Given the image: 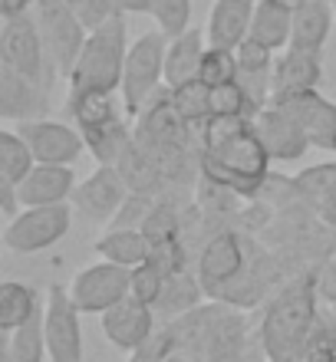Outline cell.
Instances as JSON below:
<instances>
[{
	"mask_svg": "<svg viewBox=\"0 0 336 362\" xmlns=\"http://www.w3.org/2000/svg\"><path fill=\"white\" fill-rule=\"evenodd\" d=\"M204 175L214 185L238 191L244 198L257 194L270 172V152L260 142L254 119L241 115H212L202 125Z\"/></svg>",
	"mask_w": 336,
	"mask_h": 362,
	"instance_id": "obj_1",
	"label": "cell"
},
{
	"mask_svg": "<svg viewBox=\"0 0 336 362\" xmlns=\"http://www.w3.org/2000/svg\"><path fill=\"white\" fill-rule=\"evenodd\" d=\"M317 296V276H303L267 303L257 339L267 362H303V349L320 316Z\"/></svg>",
	"mask_w": 336,
	"mask_h": 362,
	"instance_id": "obj_2",
	"label": "cell"
},
{
	"mask_svg": "<svg viewBox=\"0 0 336 362\" xmlns=\"http://www.w3.org/2000/svg\"><path fill=\"white\" fill-rule=\"evenodd\" d=\"M125 57H129L125 17L115 13L109 23H103L86 37V47L69 73V93H115V89H122Z\"/></svg>",
	"mask_w": 336,
	"mask_h": 362,
	"instance_id": "obj_3",
	"label": "cell"
},
{
	"mask_svg": "<svg viewBox=\"0 0 336 362\" xmlns=\"http://www.w3.org/2000/svg\"><path fill=\"white\" fill-rule=\"evenodd\" d=\"M165 49H168V37L158 27L132 40L122 73V103L129 115L142 112L158 83H165Z\"/></svg>",
	"mask_w": 336,
	"mask_h": 362,
	"instance_id": "obj_4",
	"label": "cell"
},
{
	"mask_svg": "<svg viewBox=\"0 0 336 362\" xmlns=\"http://www.w3.org/2000/svg\"><path fill=\"white\" fill-rule=\"evenodd\" d=\"M37 27L40 37H43V47H47L50 63L57 66L59 76L69 79L79 53L86 47L89 30L59 0H37Z\"/></svg>",
	"mask_w": 336,
	"mask_h": 362,
	"instance_id": "obj_5",
	"label": "cell"
},
{
	"mask_svg": "<svg viewBox=\"0 0 336 362\" xmlns=\"http://www.w3.org/2000/svg\"><path fill=\"white\" fill-rule=\"evenodd\" d=\"M73 224V204H43V208H23L7 224L4 240L17 254H40L53 247L69 234Z\"/></svg>",
	"mask_w": 336,
	"mask_h": 362,
	"instance_id": "obj_6",
	"label": "cell"
},
{
	"mask_svg": "<svg viewBox=\"0 0 336 362\" xmlns=\"http://www.w3.org/2000/svg\"><path fill=\"white\" fill-rule=\"evenodd\" d=\"M69 296L83 313H106L112 306L132 296V270L99 260L93 267L76 270V276L69 280Z\"/></svg>",
	"mask_w": 336,
	"mask_h": 362,
	"instance_id": "obj_7",
	"label": "cell"
},
{
	"mask_svg": "<svg viewBox=\"0 0 336 362\" xmlns=\"http://www.w3.org/2000/svg\"><path fill=\"white\" fill-rule=\"evenodd\" d=\"M0 66L13 69L30 83H43L47 69H57L47 57L43 37H40L37 20L23 13V17L4 20V33H0Z\"/></svg>",
	"mask_w": 336,
	"mask_h": 362,
	"instance_id": "obj_8",
	"label": "cell"
},
{
	"mask_svg": "<svg viewBox=\"0 0 336 362\" xmlns=\"http://www.w3.org/2000/svg\"><path fill=\"white\" fill-rule=\"evenodd\" d=\"M79 310L69 296V286H50L43 303V333H47V353L53 362H83V326Z\"/></svg>",
	"mask_w": 336,
	"mask_h": 362,
	"instance_id": "obj_9",
	"label": "cell"
},
{
	"mask_svg": "<svg viewBox=\"0 0 336 362\" xmlns=\"http://www.w3.org/2000/svg\"><path fill=\"white\" fill-rule=\"evenodd\" d=\"M248 267V244L238 230L214 234L198 254V280L208 293H224L244 276Z\"/></svg>",
	"mask_w": 336,
	"mask_h": 362,
	"instance_id": "obj_10",
	"label": "cell"
},
{
	"mask_svg": "<svg viewBox=\"0 0 336 362\" xmlns=\"http://www.w3.org/2000/svg\"><path fill=\"white\" fill-rule=\"evenodd\" d=\"M129 194H132V188H129L125 175L119 172V165H99L86 181H79L76 185L73 208H79V214L89 218V221L112 224L115 211L122 208Z\"/></svg>",
	"mask_w": 336,
	"mask_h": 362,
	"instance_id": "obj_11",
	"label": "cell"
},
{
	"mask_svg": "<svg viewBox=\"0 0 336 362\" xmlns=\"http://www.w3.org/2000/svg\"><path fill=\"white\" fill-rule=\"evenodd\" d=\"M17 132L27 139L33 148L37 162L43 165H73L79 155L86 152V139L83 132L69 129L66 122H53V119H23Z\"/></svg>",
	"mask_w": 336,
	"mask_h": 362,
	"instance_id": "obj_12",
	"label": "cell"
},
{
	"mask_svg": "<svg viewBox=\"0 0 336 362\" xmlns=\"http://www.w3.org/2000/svg\"><path fill=\"white\" fill-rule=\"evenodd\" d=\"M274 105H280L284 112H290L300 122V129L307 132L310 145H317L323 152L333 148L336 135V103H330L327 95H320L317 89L310 93H294V95H277L270 99Z\"/></svg>",
	"mask_w": 336,
	"mask_h": 362,
	"instance_id": "obj_13",
	"label": "cell"
},
{
	"mask_svg": "<svg viewBox=\"0 0 336 362\" xmlns=\"http://www.w3.org/2000/svg\"><path fill=\"white\" fill-rule=\"evenodd\" d=\"M254 129H257L260 142H264V148L270 152V158H277V162H297L310 148V139H307V132L300 129V122L274 103L264 105L257 112Z\"/></svg>",
	"mask_w": 336,
	"mask_h": 362,
	"instance_id": "obj_14",
	"label": "cell"
},
{
	"mask_svg": "<svg viewBox=\"0 0 336 362\" xmlns=\"http://www.w3.org/2000/svg\"><path fill=\"white\" fill-rule=\"evenodd\" d=\"M103 333L115 349L139 353L155 333V306H145L129 296V300L103 313Z\"/></svg>",
	"mask_w": 336,
	"mask_h": 362,
	"instance_id": "obj_15",
	"label": "cell"
},
{
	"mask_svg": "<svg viewBox=\"0 0 336 362\" xmlns=\"http://www.w3.org/2000/svg\"><path fill=\"white\" fill-rule=\"evenodd\" d=\"M254 10H257V0H214L208 23H204L208 47L238 49L250 37Z\"/></svg>",
	"mask_w": 336,
	"mask_h": 362,
	"instance_id": "obj_16",
	"label": "cell"
},
{
	"mask_svg": "<svg viewBox=\"0 0 336 362\" xmlns=\"http://www.w3.org/2000/svg\"><path fill=\"white\" fill-rule=\"evenodd\" d=\"M20 201L23 208H43V204H66V198L76 194V175L73 165H43L20 181Z\"/></svg>",
	"mask_w": 336,
	"mask_h": 362,
	"instance_id": "obj_17",
	"label": "cell"
},
{
	"mask_svg": "<svg viewBox=\"0 0 336 362\" xmlns=\"http://www.w3.org/2000/svg\"><path fill=\"white\" fill-rule=\"evenodd\" d=\"M208 49V37L204 30L188 27L178 37H168V49H165V86L178 89L192 79H202V59Z\"/></svg>",
	"mask_w": 336,
	"mask_h": 362,
	"instance_id": "obj_18",
	"label": "cell"
},
{
	"mask_svg": "<svg viewBox=\"0 0 336 362\" xmlns=\"http://www.w3.org/2000/svg\"><path fill=\"white\" fill-rule=\"evenodd\" d=\"M320 76H323L320 49H294L290 47L287 53L274 63V99H277V95L310 93V89H317Z\"/></svg>",
	"mask_w": 336,
	"mask_h": 362,
	"instance_id": "obj_19",
	"label": "cell"
},
{
	"mask_svg": "<svg viewBox=\"0 0 336 362\" xmlns=\"http://www.w3.org/2000/svg\"><path fill=\"white\" fill-rule=\"evenodd\" d=\"M294 7V33H290V47L294 49H320L330 37L333 27L336 4L333 0H297Z\"/></svg>",
	"mask_w": 336,
	"mask_h": 362,
	"instance_id": "obj_20",
	"label": "cell"
},
{
	"mask_svg": "<svg viewBox=\"0 0 336 362\" xmlns=\"http://www.w3.org/2000/svg\"><path fill=\"white\" fill-rule=\"evenodd\" d=\"M290 33H294V7L287 0H257L248 40L274 53V49L290 47Z\"/></svg>",
	"mask_w": 336,
	"mask_h": 362,
	"instance_id": "obj_21",
	"label": "cell"
},
{
	"mask_svg": "<svg viewBox=\"0 0 336 362\" xmlns=\"http://www.w3.org/2000/svg\"><path fill=\"white\" fill-rule=\"evenodd\" d=\"M96 254L109 264L119 267H142L145 260H152V240L145 238V230L139 228H109L103 238L96 240Z\"/></svg>",
	"mask_w": 336,
	"mask_h": 362,
	"instance_id": "obj_22",
	"label": "cell"
},
{
	"mask_svg": "<svg viewBox=\"0 0 336 362\" xmlns=\"http://www.w3.org/2000/svg\"><path fill=\"white\" fill-rule=\"evenodd\" d=\"M43 306H40V293L30 284H20V280H7L0 286V333H13L27 323L30 316H37Z\"/></svg>",
	"mask_w": 336,
	"mask_h": 362,
	"instance_id": "obj_23",
	"label": "cell"
},
{
	"mask_svg": "<svg viewBox=\"0 0 336 362\" xmlns=\"http://www.w3.org/2000/svg\"><path fill=\"white\" fill-rule=\"evenodd\" d=\"M0 109L7 119H30L33 112L43 109V95H40L37 83L23 79L13 69L0 66Z\"/></svg>",
	"mask_w": 336,
	"mask_h": 362,
	"instance_id": "obj_24",
	"label": "cell"
},
{
	"mask_svg": "<svg viewBox=\"0 0 336 362\" xmlns=\"http://www.w3.org/2000/svg\"><path fill=\"white\" fill-rule=\"evenodd\" d=\"M33 168H37V155L27 145V139L17 129H4L0 132V185L20 188V181Z\"/></svg>",
	"mask_w": 336,
	"mask_h": 362,
	"instance_id": "obj_25",
	"label": "cell"
},
{
	"mask_svg": "<svg viewBox=\"0 0 336 362\" xmlns=\"http://www.w3.org/2000/svg\"><path fill=\"white\" fill-rule=\"evenodd\" d=\"M168 99H172L175 112L185 125H204L214 115V89L202 79H192L178 89H168Z\"/></svg>",
	"mask_w": 336,
	"mask_h": 362,
	"instance_id": "obj_26",
	"label": "cell"
},
{
	"mask_svg": "<svg viewBox=\"0 0 336 362\" xmlns=\"http://www.w3.org/2000/svg\"><path fill=\"white\" fill-rule=\"evenodd\" d=\"M86 139V148L93 152L99 165H119L122 155L132 148V132L122 125V119H112V122L99 125V129H89L83 132Z\"/></svg>",
	"mask_w": 336,
	"mask_h": 362,
	"instance_id": "obj_27",
	"label": "cell"
},
{
	"mask_svg": "<svg viewBox=\"0 0 336 362\" xmlns=\"http://www.w3.org/2000/svg\"><path fill=\"white\" fill-rule=\"evenodd\" d=\"M47 353V333H43V310L37 316H30L27 323L13 329L7 339V353L4 359L10 362H43Z\"/></svg>",
	"mask_w": 336,
	"mask_h": 362,
	"instance_id": "obj_28",
	"label": "cell"
},
{
	"mask_svg": "<svg viewBox=\"0 0 336 362\" xmlns=\"http://www.w3.org/2000/svg\"><path fill=\"white\" fill-rule=\"evenodd\" d=\"M69 115L79 122V132H89V129H99V125L119 119L112 93H69Z\"/></svg>",
	"mask_w": 336,
	"mask_h": 362,
	"instance_id": "obj_29",
	"label": "cell"
},
{
	"mask_svg": "<svg viewBox=\"0 0 336 362\" xmlns=\"http://www.w3.org/2000/svg\"><path fill=\"white\" fill-rule=\"evenodd\" d=\"M202 280L198 276H192L188 270H182V274L168 276V284H165V293L162 300H158V306L155 310H162L165 316H185L192 313V310H198V296H202Z\"/></svg>",
	"mask_w": 336,
	"mask_h": 362,
	"instance_id": "obj_30",
	"label": "cell"
},
{
	"mask_svg": "<svg viewBox=\"0 0 336 362\" xmlns=\"http://www.w3.org/2000/svg\"><path fill=\"white\" fill-rule=\"evenodd\" d=\"M238 53L221 47H208L202 59V83H208L212 89H221L228 83H238Z\"/></svg>",
	"mask_w": 336,
	"mask_h": 362,
	"instance_id": "obj_31",
	"label": "cell"
},
{
	"mask_svg": "<svg viewBox=\"0 0 336 362\" xmlns=\"http://www.w3.org/2000/svg\"><path fill=\"white\" fill-rule=\"evenodd\" d=\"M303 362H336V316L320 310L317 326L307 339Z\"/></svg>",
	"mask_w": 336,
	"mask_h": 362,
	"instance_id": "obj_32",
	"label": "cell"
},
{
	"mask_svg": "<svg viewBox=\"0 0 336 362\" xmlns=\"http://www.w3.org/2000/svg\"><path fill=\"white\" fill-rule=\"evenodd\" d=\"M165 284H168V274L158 264L145 260L142 267L132 270V300H139L145 306H158V300L165 293Z\"/></svg>",
	"mask_w": 336,
	"mask_h": 362,
	"instance_id": "obj_33",
	"label": "cell"
},
{
	"mask_svg": "<svg viewBox=\"0 0 336 362\" xmlns=\"http://www.w3.org/2000/svg\"><path fill=\"white\" fill-rule=\"evenodd\" d=\"M260 105L250 99V93L241 83L214 89V115H241V119H257Z\"/></svg>",
	"mask_w": 336,
	"mask_h": 362,
	"instance_id": "obj_34",
	"label": "cell"
},
{
	"mask_svg": "<svg viewBox=\"0 0 336 362\" xmlns=\"http://www.w3.org/2000/svg\"><path fill=\"white\" fill-rule=\"evenodd\" d=\"M152 17L165 37H178L192 23V0H155Z\"/></svg>",
	"mask_w": 336,
	"mask_h": 362,
	"instance_id": "obj_35",
	"label": "cell"
},
{
	"mask_svg": "<svg viewBox=\"0 0 336 362\" xmlns=\"http://www.w3.org/2000/svg\"><path fill=\"white\" fill-rule=\"evenodd\" d=\"M155 211V201L152 194H145V191H132L129 198H125V204L119 211H115V218L109 228H145V221L152 218Z\"/></svg>",
	"mask_w": 336,
	"mask_h": 362,
	"instance_id": "obj_36",
	"label": "cell"
},
{
	"mask_svg": "<svg viewBox=\"0 0 336 362\" xmlns=\"http://www.w3.org/2000/svg\"><path fill=\"white\" fill-rule=\"evenodd\" d=\"M63 7L73 13V17L83 23V27L93 33V30H99L103 23H109V20L115 17V10L109 0H59Z\"/></svg>",
	"mask_w": 336,
	"mask_h": 362,
	"instance_id": "obj_37",
	"label": "cell"
},
{
	"mask_svg": "<svg viewBox=\"0 0 336 362\" xmlns=\"http://www.w3.org/2000/svg\"><path fill=\"white\" fill-rule=\"evenodd\" d=\"M145 238L152 240V247L155 244H168V240H178V218H175L168 208H158L155 204L152 211V218L145 221Z\"/></svg>",
	"mask_w": 336,
	"mask_h": 362,
	"instance_id": "obj_38",
	"label": "cell"
},
{
	"mask_svg": "<svg viewBox=\"0 0 336 362\" xmlns=\"http://www.w3.org/2000/svg\"><path fill=\"white\" fill-rule=\"evenodd\" d=\"M317 293L320 300H327L330 306H336V257L323 260V267L317 270Z\"/></svg>",
	"mask_w": 336,
	"mask_h": 362,
	"instance_id": "obj_39",
	"label": "cell"
},
{
	"mask_svg": "<svg viewBox=\"0 0 336 362\" xmlns=\"http://www.w3.org/2000/svg\"><path fill=\"white\" fill-rule=\"evenodd\" d=\"M0 208H4V214H7L10 221L20 214L23 201H20V191L13 188V185H0Z\"/></svg>",
	"mask_w": 336,
	"mask_h": 362,
	"instance_id": "obj_40",
	"label": "cell"
},
{
	"mask_svg": "<svg viewBox=\"0 0 336 362\" xmlns=\"http://www.w3.org/2000/svg\"><path fill=\"white\" fill-rule=\"evenodd\" d=\"M112 10L119 17H129V13H152L155 10V0H109Z\"/></svg>",
	"mask_w": 336,
	"mask_h": 362,
	"instance_id": "obj_41",
	"label": "cell"
},
{
	"mask_svg": "<svg viewBox=\"0 0 336 362\" xmlns=\"http://www.w3.org/2000/svg\"><path fill=\"white\" fill-rule=\"evenodd\" d=\"M162 362H192V359H188V356H178V353H175V356H168V359H162Z\"/></svg>",
	"mask_w": 336,
	"mask_h": 362,
	"instance_id": "obj_42",
	"label": "cell"
},
{
	"mask_svg": "<svg viewBox=\"0 0 336 362\" xmlns=\"http://www.w3.org/2000/svg\"><path fill=\"white\" fill-rule=\"evenodd\" d=\"M129 362H145V359H139V356H132V359H129Z\"/></svg>",
	"mask_w": 336,
	"mask_h": 362,
	"instance_id": "obj_43",
	"label": "cell"
},
{
	"mask_svg": "<svg viewBox=\"0 0 336 362\" xmlns=\"http://www.w3.org/2000/svg\"><path fill=\"white\" fill-rule=\"evenodd\" d=\"M333 4H336V0H333Z\"/></svg>",
	"mask_w": 336,
	"mask_h": 362,
	"instance_id": "obj_44",
	"label": "cell"
}]
</instances>
